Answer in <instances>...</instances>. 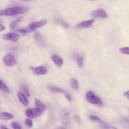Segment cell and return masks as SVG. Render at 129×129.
I'll list each match as a JSON object with an SVG mask.
<instances>
[{
  "label": "cell",
  "mask_w": 129,
  "mask_h": 129,
  "mask_svg": "<svg viewBox=\"0 0 129 129\" xmlns=\"http://www.w3.org/2000/svg\"><path fill=\"white\" fill-rule=\"evenodd\" d=\"M28 10V8L25 7H14L9 8L4 11V15L12 16L24 14L26 13Z\"/></svg>",
  "instance_id": "1"
},
{
  "label": "cell",
  "mask_w": 129,
  "mask_h": 129,
  "mask_svg": "<svg viewBox=\"0 0 129 129\" xmlns=\"http://www.w3.org/2000/svg\"><path fill=\"white\" fill-rule=\"evenodd\" d=\"M86 98L88 102L93 104L101 105L102 102L101 99L96 96L92 91L88 92L86 95Z\"/></svg>",
  "instance_id": "2"
},
{
  "label": "cell",
  "mask_w": 129,
  "mask_h": 129,
  "mask_svg": "<svg viewBox=\"0 0 129 129\" xmlns=\"http://www.w3.org/2000/svg\"><path fill=\"white\" fill-rule=\"evenodd\" d=\"M3 59L5 64L9 67L15 65L17 63L15 58L14 56L11 54L6 55L4 56Z\"/></svg>",
  "instance_id": "3"
},
{
  "label": "cell",
  "mask_w": 129,
  "mask_h": 129,
  "mask_svg": "<svg viewBox=\"0 0 129 129\" xmlns=\"http://www.w3.org/2000/svg\"><path fill=\"white\" fill-rule=\"evenodd\" d=\"M93 17L95 18H105L108 17L106 11L103 9H100L93 11L91 13Z\"/></svg>",
  "instance_id": "4"
},
{
  "label": "cell",
  "mask_w": 129,
  "mask_h": 129,
  "mask_svg": "<svg viewBox=\"0 0 129 129\" xmlns=\"http://www.w3.org/2000/svg\"><path fill=\"white\" fill-rule=\"evenodd\" d=\"M3 38L6 40H10L15 42H17L19 38V36L17 34L10 33L5 34L2 36Z\"/></svg>",
  "instance_id": "5"
},
{
  "label": "cell",
  "mask_w": 129,
  "mask_h": 129,
  "mask_svg": "<svg viewBox=\"0 0 129 129\" xmlns=\"http://www.w3.org/2000/svg\"><path fill=\"white\" fill-rule=\"evenodd\" d=\"M94 21V20H91L83 22L78 24L77 27L78 28H90L92 26V24Z\"/></svg>",
  "instance_id": "6"
},
{
  "label": "cell",
  "mask_w": 129,
  "mask_h": 129,
  "mask_svg": "<svg viewBox=\"0 0 129 129\" xmlns=\"http://www.w3.org/2000/svg\"><path fill=\"white\" fill-rule=\"evenodd\" d=\"M52 59L56 65L59 67L62 66L63 61L62 59L59 56L54 55L52 57Z\"/></svg>",
  "instance_id": "7"
},
{
  "label": "cell",
  "mask_w": 129,
  "mask_h": 129,
  "mask_svg": "<svg viewBox=\"0 0 129 129\" xmlns=\"http://www.w3.org/2000/svg\"><path fill=\"white\" fill-rule=\"evenodd\" d=\"M35 105L37 108L41 110L42 112L44 111L46 108L45 105L37 99H35Z\"/></svg>",
  "instance_id": "8"
},
{
  "label": "cell",
  "mask_w": 129,
  "mask_h": 129,
  "mask_svg": "<svg viewBox=\"0 0 129 129\" xmlns=\"http://www.w3.org/2000/svg\"><path fill=\"white\" fill-rule=\"evenodd\" d=\"M47 88L48 90L53 92H57L64 93L65 91L62 89L52 85H49L47 86Z\"/></svg>",
  "instance_id": "9"
},
{
  "label": "cell",
  "mask_w": 129,
  "mask_h": 129,
  "mask_svg": "<svg viewBox=\"0 0 129 129\" xmlns=\"http://www.w3.org/2000/svg\"><path fill=\"white\" fill-rule=\"evenodd\" d=\"M13 115L10 113L4 112L0 114V118L5 120H9L13 119Z\"/></svg>",
  "instance_id": "10"
},
{
  "label": "cell",
  "mask_w": 129,
  "mask_h": 129,
  "mask_svg": "<svg viewBox=\"0 0 129 129\" xmlns=\"http://www.w3.org/2000/svg\"><path fill=\"white\" fill-rule=\"evenodd\" d=\"M24 18L21 17H19L17 19L12 22L10 24V27L11 30L15 29L17 27L18 23L22 22Z\"/></svg>",
  "instance_id": "11"
},
{
  "label": "cell",
  "mask_w": 129,
  "mask_h": 129,
  "mask_svg": "<svg viewBox=\"0 0 129 129\" xmlns=\"http://www.w3.org/2000/svg\"><path fill=\"white\" fill-rule=\"evenodd\" d=\"M18 96L20 100L23 105L26 106L28 105V100L25 95L19 92L18 93Z\"/></svg>",
  "instance_id": "12"
},
{
  "label": "cell",
  "mask_w": 129,
  "mask_h": 129,
  "mask_svg": "<svg viewBox=\"0 0 129 129\" xmlns=\"http://www.w3.org/2000/svg\"><path fill=\"white\" fill-rule=\"evenodd\" d=\"M47 72V69L43 66H40L36 68L35 70V74L38 75H43Z\"/></svg>",
  "instance_id": "13"
},
{
  "label": "cell",
  "mask_w": 129,
  "mask_h": 129,
  "mask_svg": "<svg viewBox=\"0 0 129 129\" xmlns=\"http://www.w3.org/2000/svg\"><path fill=\"white\" fill-rule=\"evenodd\" d=\"M75 57L78 66L80 68H82L84 66V60L83 58L77 55H75Z\"/></svg>",
  "instance_id": "14"
},
{
  "label": "cell",
  "mask_w": 129,
  "mask_h": 129,
  "mask_svg": "<svg viewBox=\"0 0 129 129\" xmlns=\"http://www.w3.org/2000/svg\"><path fill=\"white\" fill-rule=\"evenodd\" d=\"M47 22L46 20H43L40 21L32 23L35 27L38 28L43 27L46 25Z\"/></svg>",
  "instance_id": "15"
},
{
  "label": "cell",
  "mask_w": 129,
  "mask_h": 129,
  "mask_svg": "<svg viewBox=\"0 0 129 129\" xmlns=\"http://www.w3.org/2000/svg\"><path fill=\"white\" fill-rule=\"evenodd\" d=\"M70 84L71 87L75 90H77L79 87V84L77 80L75 78H71L70 80Z\"/></svg>",
  "instance_id": "16"
},
{
  "label": "cell",
  "mask_w": 129,
  "mask_h": 129,
  "mask_svg": "<svg viewBox=\"0 0 129 129\" xmlns=\"http://www.w3.org/2000/svg\"><path fill=\"white\" fill-rule=\"evenodd\" d=\"M32 114L34 117H36L40 116L42 114V112L40 109L36 108H30Z\"/></svg>",
  "instance_id": "17"
},
{
  "label": "cell",
  "mask_w": 129,
  "mask_h": 129,
  "mask_svg": "<svg viewBox=\"0 0 129 129\" xmlns=\"http://www.w3.org/2000/svg\"><path fill=\"white\" fill-rule=\"evenodd\" d=\"M0 90L7 93L9 92V88L1 80H0Z\"/></svg>",
  "instance_id": "18"
},
{
  "label": "cell",
  "mask_w": 129,
  "mask_h": 129,
  "mask_svg": "<svg viewBox=\"0 0 129 129\" xmlns=\"http://www.w3.org/2000/svg\"><path fill=\"white\" fill-rule=\"evenodd\" d=\"M38 28L31 24L27 27L26 30L27 33L36 31Z\"/></svg>",
  "instance_id": "19"
},
{
  "label": "cell",
  "mask_w": 129,
  "mask_h": 129,
  "mask_svg": "<svg viewBox=\"0 0 129 129\" xmlns=\"http://www.w3.org/2000/svg\"><path fill=\"white\" fill-rule=\"evenodd\" d=\"M120 52L124 54H129V48L128 47H124L119 48Z\"/></svg>",
  "instance_id": "20"
},
{
  "label": "cell",
  "mask_w": 129,
  "mask_h": 129,
  "mask_svg": "<svg viewBox=\"0 0 129 129\" xmlns=\"http://www.w3.org/2000/svg\"><path fill=\"white\" fill-rule=\"evenodd\" d=\"M56 23H60L64 28H68L69 27L68 24L65 22L59 19H56L55 20Z\"/></svg>",
  "instance_id": "21"
},
{
  "label": "cell",
  "mask_w": 129,
  "mask_h": 129,
  "mask_svg": "<svg viewBox=\"0 0 129 129\" xmlns=\"http://www.w3.org/2000/svg\"><path fill=\"white\" fill-rule=\"evenodd\" d=\"M26 115L28 118L30 119H32L34 117L32 114L30 108H28L26 110Z\"/></svg>",
  "instance_id": "22"
},
{
  "label": "cell",
  "mask_w": 129,
  "mask_h": 129,
  "mask_svg": "<svg viewBox=\"0 0 129 129\" xmlns=\"http://www.w3.org/2000/svg\"><path fill=\"white\" fill-rule=\"evenodd\" d=\"M34 39L37 41H40L42 39V36L39 32H36L34 35Z\"/></svg>",
  "instance_id": "23"
},
{
  "label": "cell",
  "mask_w": 129,
  "mask_h": 129,
  "mask_svg": "<svg viewBox=\"0 0 129 129\" xmlns=\"http://www.w3.org/2000/svg\"><path fill=\"white\" fill-rule=\"evenodd\" d=\"M90 118L91 120L95 121L100 123H103L102 122L101 119L97 117L93 116H91L90 117Z\"/></svg>",
  "instance_id": "24"
},
{
  "label": "cell",
  "mask_w": 129,
  "mask_h": 129,
  "mask_svg": "<svg viewBox=\"0 0 129 129\" xmlns=\"http://www.w3.org/2000/svg\"><path fill=\"white\" fill-rule=\"evenodd\" d=\"M11 126L14 129H21V127L17 123L14 122L11 123Z\"/></svg>",
  "instance_id": "25"
},
{
  "label": "cell",
  "mask_w": 129,
  "mask_h": 129,
  "mask_svg": "<svg viewBox=\"0 0 129 129\" xmlns=\"http://www.w3.org/2000/svg\"><path fill=\"white\" fill-rule=\"evenodd\" d=\"M26 126L29 128H31L33 126V123L32 121L30 119H27L25 121Z\"/></svg>",
  "instance_id": "26"
},
{
  "label": "cell",
  "mask_w": 129,
  "mask_h": 129,
  "mask_svg": "<svg viewBox=\"0 0 129 129\" xmlns=\"http://www.w3.org/2000/svg\"><path fill=\"white\" fill-rule=\"evenodd\" d=\"M22 89L23 92L27 96L29 97V94L27 88L25 86H23L22 87Z\"/></svg>",
  "instance_id": "27"
},
{
  "label": "cell",
  "mask_w": 129,
  "mask_h": 129,
  "mask_svg": "<svg viewBox=\"0 0 129 129\" xmlns=\"http://www.w3.org/2000/svg\"><path fill=\"white\" fill-rule=\"evenodd\" d=\"M74 118L76 122L79 124H80L81 121L79 117L77 115H75Z\"/></svg>",
  "instance_id": "28"
},
{
  "label": "cell",
  "mask_w": 129,
  "mask_h": 129,
  "mask_svg": "<svg viewBox=\"0 0 129 129\" xmlns=\"http://www.w3.org/2000/svg\"><path fill=\"white\" fill-rule=\"evenodd\" d=\"M18 32H20L23 34H26L27 33L26 29H22L18 31Z\"/></svg>",
  "instance_id": "29"
},
{
  "label": "cell",
  "mask_w": 129,
  "mask_h": 129,
  "mask_svg": "<svg viewBox=\"0 0 129 129\" xmlns=\"http://www.w3.org/2000/svg\"><path fill=\"white\" fill-rule=\"evenodd\" d=\"M124 96L128 99H129V91H128L125 93L124 94Z\"/></svg>",
  "instance_id": "30"
},
{
  "label": "cell",
  "mask_w": 129,
  "mask_h": 129,
  "mask_svg": "<svg viewBox=\"0 0 129 129\" xmlns=\"http://www.w3.org/2000/svg\"><path fill=\"white\" fill-rule=\"evenodd\" d=\"M66 96L67 99L69 101H70L71 100V98L70 97V96L69 94H66Z\"/></svg>",
  "instance_id": "31"
},
{
  "label": "cell",
  "mask_w": 129,
  "mask_h": 129,
  "mask_svg": "<svg viewBox=\"0 0 129 129\" xmlns=\"http://www.w3.org/2000/svg\"><path fill=\"white\" fill-rule=\"evenodd\" d=\"M30 69H31L34 74H35V70L36 68L33 67H30Z\"/></svg>",
  "instance_id": "32"
},
{
  "label": "cell",
  "mask_w": 129,
  "mask_h": 129,
  "mask_svg": "<svg viewBox=\"0 0 129 129\" xmlns=\"http://www.w3.org/2000/svg\"><path fill=\"white\" fill-rule=\"evenodd\" d=\"M4 29V27L0 24V32L3 31Z\"/></svg>",
  "instance_id": "33"
},
{
  "label": "cell",
  "mask_w": 129,
  "mask_h": 129,
  "mask_svg": "<svg viewBox=\"0 0 129 129\" xmlns=\"http://www.w3.org/2000/svg\"><path fill=\"white\" fill-rule=\"evenodd\" d=\"M1 129H7V128L6 126L4 125H2L1 127Z\"/></svg>",
  "instance_id": "34"
},
{
  "label": "cell",
  "mask_w": 129,
  "mask_h": 129,
  "mask_svg": "<svg viewBox=\"0 0 129 129\" xmlns=\"http://www.w3.org/2000/svg\"><path fill=\"white\" fill-rule=\"evenodd\" d=\"M4 15V11H0V16Z\"/></svg>",
  "instance_id": "35"
},
{
  "label": "cell",
  "mask_w": 129,
  "mask_h": 129,
  "mask_svg": "<svg viewBox=\"0 0 129 129\" xmlns=\"http://www.w3.org/2000/svg\"><path fill=\"white\" fill-rule=\"evenodd\" d=\"M21 0L24 1H28L32 0Z\"/></svg>",
  "instance_id": "36"
},
{
  "label": "cell",
  "mask_w": 129,
  "mask_h": 129,
  "mask_svg": "<svg viewBox=\"0 0 129 129\" xmlns=\"http://www.w3.org/2000/svg\"><path fill=\"white\" fill-rule=\"evenodd\" d=\"M3 22V21L2 20L0 19V24L2 23Z\"/></svg>",
  "instance_id": "37"
},
{
  "label": "cell",
  "mask_w": 129,
  "mask_h": 129,
  "mask_svg": "<svg viewBox=\"0 0 129 129\" xmlns=\"http://www.w3.org/2000/svg\"><path fill=\"white\" fill-rule=\"evenodd\" d=\"M89 0L93 1V0Z\"/></svg>",
  "instance_id": "38"
}]
</instances>
